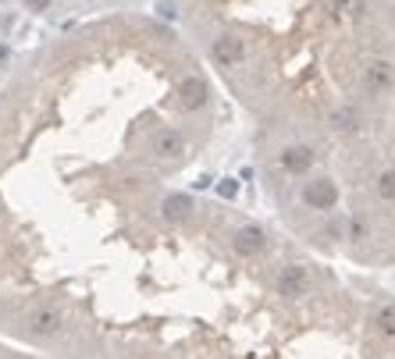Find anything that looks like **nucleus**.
Listing matches in <instances>:
<instances>
[{"instance_id":"obj_1","label":"nucleus","mask_w":395,"mask_h":359,"mask_svg":"<svg viewBox=\"0 0 395 359\" xmlns=\"http://www.w3.org/2000/svg\"><path fill=\"white\" fill-rule=\"evenodd\" d=\"M232 100L118 11L0 82V338L50 359H267L317 252L224 175Z\"/></svg>"},{"instance_id":"obj_2","label":"nucleus","mask_w":395,"mask_h":359,"mask_svg":"<svg viewBox=\"0 0 395 359\" xmlns=\"http://www.w3.org/2000/svg\"><path fill=\"white\" fill-rule=\"evenodd\" d=\"M246 121L257 196L310 252L395 267V0H175Z\"/></svg>"},{"instance_id":"obj_3","label":"nucleus","mask_w":395,"mask_h":359,"mask_svg":"<svg viewBox=\"0 0 395 359\" xmlns=\"http://www.w3.org/2000/svg\"><path fill=\"white\" fill-rule=\"evenodd\" d=\"M267 359H395V292L367 270L317 257Z\"/></svg>"},{"instance_id":"obj_4","label":"nucleus","mask_w":395,"mask_h":359,"mask_svg":"<svg viewBox=\"0 0 395 359\" xmlns=\"http://www.w3.org/2000/svg\"><path fill=\"white\" fill-rule=\"evenodd\" d=\"M0 359H50V356L32 352L25 345H14V342H8V338H0Z\"/></svg>"}]
</instances>
